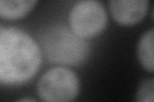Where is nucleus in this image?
<instances>
[{
    "mask_svg": "<svg viewBox=\"0 0 154 102\" xmlns=\"http://www.w3.org/2000/svg\"><path fill=\"white\" fill-rule=\"evenodd\" d=\"M80 89L79 75L67 66L51 68L37 82V96L41 102H73Z\"/></svg>",
    "mask_w": 154,
    "mask_h": 102,
    "instance_id": "7ed1b4c3",
    "label": "nucleus"
},
{
    "mask_svg": "<svg viewBox=\"0 0 154 102\" xmlns=\"http://www.w3.org/2000/svg\"><path fill=\"white\" fill-rule=\"evenodd\" d=\"M108 24V14L102 1L80 0L71 7L68 27L84 40L102 35Z\"/></svg>",
    "mask_w": 154,
    "mask_h": 102,
    "instance_id": "20e7f679",
    "label": "nucleus"
},
{
    "mask_svg": "<svg viewBox=\"0 0 154 102\" xmlns=\"http://www.w3.org/2000/svg\"><path fill=\"white\" fill-rule=\"evenodd\" d=\"M36 5V0H0V18L8 21L22 19Z\"/></svg>",
    "mask_w": 154,
    "mask_h": 102,
    "instance_id": "423d86ee",
    "label": "nucleus"
},
{
    "mask_svg": "<svg viewBox=\"0 0 154 102\" xmlns=\"http://www.w3.org/2000/svg\"><path fill=\"white\" fill-rule=\"evenodd\" d=\"M41 64L36 38L18 27H0V86L26 84L37 74Z\"/></svg>",
    "mask_w": 154,
    "mask_h": 102,
    "instance_id": "f257e3e1",
    "label": "nucleus"
},
{
    "mask_svg": "<svg viewBox=\"0 0 154 102\" xmlns=\"http://www.w3.org/2000/svg\"><path fill=\"white\" fill-rule=\"evenodd\" d=\"M36 41L42 60L55 66H81L91 54L90 42L77 36L68 24H49L40 30Z\"/></svg>",
    "mask_w": 154,
    "mask_h": 102,
    "instance_id": "f03ea898",
    "label": "nucleus"
},
{
    "mask_svg": "<svg viewBox=\"0 0 154 102\" xmlns=\"http://www.w3.org/2000/svg\"><path fill=\"white\" fill-rule=\"evenodd\" d=\"M16 102H38V101H36L35 98H32V97H23V98H19Z\"/></svg>",
    "mask_w": 154,
    "mask_h": 102,
    "instance_id": "1a4fd4ad",
    "label": "nucleus"
},
{
    "mask_svg": "<svg viewBox=\"0 0 154 102\" xmlns=\"http://www.w3.org/2000/svg\"><path fill=\"white\" fill-rule=\"evenodd\" d=\"M148 0H110V16L121 26H134L145 18L149 10Z\"/></svg>",
    "mask_w": 154,
    "mask_h": 102,
    "instance_id": "39448f33",
    "label": "nucleus"
},
{
    "mask_svg": "<svg viewBox=\"0 0 154 102\" xmlns=\"http://www.w3.org/2000/svg\"><path fill=\"white\" fill-rule=\"evenodd\" d=\"M137 60L144 70L148 73L154 71V30L150 28L141 35L136 47Z\"/></svg>",
    "mask_w": 154,
    "mask_h": 102,
    "instance_id": "0eeeda50",
    "label": "nucleus"
},
{
    "mask_svg": "<svg viewBox=\"0 0 154 102\" xmlns=\"http://www.w3.org/2000/svg\"><path fill=\"white\" fill-rule=\"evenodd\" d=\"M135 102H154V79H144L135 95Z\"/></svg>",
    "mask_w": 154,
    "mask_h": 102,
    "instance_id": "6e6552de",
    "label": "nucleus"
}]
</instances>
